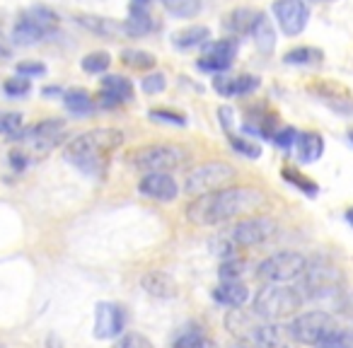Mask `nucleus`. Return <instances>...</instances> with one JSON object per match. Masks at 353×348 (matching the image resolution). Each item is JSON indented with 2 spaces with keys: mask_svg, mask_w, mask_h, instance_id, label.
Instances as JSON below:
<instances>
[{
  "mask_svg": "<svg viewBox=\"0 0 353 348\" xmlns=\"http://www.w3.org/2000/svg\"><path fill=\"white\" fill-rule=\"evenodd\" d=\"M266 206L264 192L254 187H225L221 192L196 196L187 206V221L199 227L221 225L235 218L256 216Z\"/></svg>",
  "mask_w": 353,
  "mask_h": 348,
  "instance_id": "nucleus-1",
  "label": "nucleus"
},
{
  "mask_svg": "<svg viewBox=\"0 0 353 348\" xmlns=\"http://www.w3.org/2000/svg\"><path fill=\"white\" fill-rule=\"evenodd\" d=\"M123 145V133L119 128H94L80 133L65 145L63 155L73 167L88 177H102L107 172L109 155Z\"/></svg>",
  "mask_w": 353,
  "mask_h": 348,
  "instance_id": "nucleus-2",
  "label": "nucleus"
},
{
  "mask_svg": "<svg viewBox=\"0 0 353 348\" xmlns=\"http://www.w3.org/2000/svg\"><path fill=\"white\" fill-rule=\"evenodd\" d=\"M225 329L242 348H281L283 334L269 319H261L259 314L247 309H228Z\"/></svg>",
  "mask_w": 353,
  "mask_h": 348,
  "instance_id": "nucleus-3",
  "label": "nucleus"
},
{
  "mask_svg": "<svg viewBox=\"0 0 353 348\" xmlns=\"http://www.w3.org/2000/svg\"><path fill=\"white\" fill-rule=\"evenodd\" d=\"M303 293L293 285L264 283L252 300V312L269 322H281V319L295 317L303 307Z\"/></svg>",
  "mask_w": 353,
  "mask_h": 348,
  "instance_id": "nucleus-4",
  "label": "nucleus"
},
{
  "mask_svg": "<svg viewBox=\"0 0 353 348\" xmlns=\"http://www.w3.org/2000/svg\"><path fill=\"white\" fill-rule=\"evenodd\" d=\"M189 150L176 143H155V145H145L141 150L133 152L131 165L143 174H152V172H174L182 165H187Z\"/></svg>",
  "mask_w": 353,
  "mask_h": 348,
  "instance_id": "nucleus-5",
  "label": "nucleus"
},
{
  "mask_svg": "<svg viewBox=\"0 0 353 348\" xmlns=\"http://www.w3.org/2000/svg\"><path fill=\"white\" fill-rule=\"evenodd\" d=\"M307 264H310L307 256L300 254V252H293V249L276 252V254L266 256V259L256 266V278H259L261 283L290 285L293 280L303 278Z\"/></svg>",
  "mask_w": 353,
  "mask_h": 348,
  "instance_id": "nucleus-6",
  "label": "nucleus"
},
{
  "mask_svg": "<svg viewBox=\"0 0 353 348\" xmlns=\"http://www.w3.org/2000/svg\"><path fill=\"white\" fill-rule=\"evenodd\" d=\"M235 179V167L221 160L203 162V165L194 167L184 179V194L189 196H203V194H213L225 189L228 184Z\"/></svg>",
  "mask_w": 353,
  "mask_h": 348,
  "instance_id": "nucleus-7",
  "label": "nucleus"
},
{
  "mask_svg": "<svg viewBox=\"0 0 353 348\" xmlns=\"http://www.w3.org/2000/svg\"><path fill=\"white\" fill-rule=\"evenodd\" d=\"M336 317L327 309H307V312H298L288 322V336L295 343L303 346H317L327 334H332L336 329Z\"/></svg>",
  "mask_w": 353,
  "mask_h": 348,
  "instance_id": "nucleus-8",
  "label": "nucleus"
},
{
  "mask_svg": "<svg viewBox=\"0 0 353 348\" xmlns=\"http://www.w3.org/2000/svg\"><path fill=\"white\" fill-rule=\"evenodd\" d=\"M276 232H279V223L271 216H247L230 227L228 240L237 249H250V247H259L264 242H269Z\"/></svg>",
  "mask_w": 353,
  "mask_h": 348,
  "instance_id": "nucleus-9",
  "label": "nucleus"
},
{
  "mask_svg": "<svg viewBox=\"0 0 353 348\" xmlns=\"http://www.w3.org/2000/svg\"><path fill=\"white\" fill-rule=\"evenodd\" d=\"M341 280L343 274L336 266L327 264V261H317V264H307V269H305L303 290L312 298H322V295L336 293Z\"/></svg>",
  "mask_w": 353,
  "mask_h": 348,
  "instance_id": "nucleus-10",
  "label": "nucleus"
},
{
  "mask_svg": "<svg viewBox=\"0 0 353 348\" xmlns=\"http://www.w3.org/2000/svg\"><path fill=\"white\" fill-rule=\"evenodd\" d=\"M271 10H274L281 32L288 37L303 34L310 22V8L305 0H276Z\"/></svg>",
  "mask_w": 353,
  "mask_h": 348,
  "instance_id": "nucleus-11",
  "label": "nucleus"
},
{
  "mask_svg": "<svg viewBox=\"0 0 353 348\" xmlns=\"http://www.w3.org/2000/svg\"><path fill=\"white\" fill-rule=\"evenodd\" d=\"M126 329V312L117 303H97L94 307V336L109 341V338L123 336Z\"/></svg>",
  "mask_w": 353,
  "mask_h": 348,
  "instance_id": "nucleus-12",
  "label": "nucleus"
},
{
  "mask_svg": "<svg viewBox=\"0 0 353 348\" xmlns=\"http://www.w3.org/2000/svg\"><path fill=\"white\" fill-rule=\"evenodd\" d=\"M138 192L141 196L152 198V201L170 203L179 196V187H176L174 177L167 172H152V174H143V179L138 182Z\"/></svg>",
  "mask_w": 353,
  "mask_h": 348,
  "instance_id": "nucleus-13",
  "label": "nucleus"
},
{
  "mask_svg": "<svg viewBox=\"0 0 353 348\" xmlns=\"http://www.w3.org/2000/svg\"><path fill=\"white\" fill-rule=\"evenodd\" d=\"M261 85V80L256 75L242 73V75H218L213 78V88H216L218 94L223 97H245V94L256 92Z\"/></svg>",
  "mask_w": 353,
  "mask_h": 348,
  "instance_id": "nucleus-14",
  "label": "nucleus"
},
{
  "mask_svg": "<svg viewBox=\"0 0 353 348\" xmlns=\"http://www.w3.org/2000/svg\"><path fill=\"white\" fill-rule=\"evenodd\" d=\"M133 99V83L123 75H104L102 92H99V104L102 107H119V104Z\"/></svg>",
  "mask_w": 353,
  "mask_h": 348,
  "instance_id": "nucleus-15",
  "label": "nucleus"
},
{
  "mask_svg": "<svg viewBox=\"0 0 353 348\" xmlns=\"http://www.w3.org/2000/svg\"><path fill=\"white\" fill-rule=\"evenodd\" d=\"M213 300L228 309H240L250 300V290L242 280H221L213 288Z\"/></svg>",
  "mask_w": 353,
  "mask_h": 348,
  "instance_id": "nucleus-16",
  "label": "nucleus"
},
{
  "mask_svg": "<svg viewBox=\"0 0 353 348\" xmlns=\"http://www.w3.org/2000/svg\"><path fill=\"white\" fill-rule=\"evenodd\" d=\"M314 92H317L319 102L327 104L334 114H339V116H343V119L353 116V97L348 92L334 88V85H319Z\"/></svg>",
  "mask_w": 353,
  "mask_h": 348,
  "instance_id": "nucleus-17",
  "label": "nucleus"
},
{
  "mask_svg": "<svg viewBox=\"0 0 353 348\" xmlns=\"http://www.w3.org/2000/svg\"><path fill=\"white\" fill-rule=\"evenodd\" d=\"M141 285L148 295L162 298V300L172 298V295L176 293V283L165 274V271H148V274L141 278Z\"/></svg>",
  "mask_w": 353,
  "mask_h": 348,
  "instance_id": "nucleus-18",
  "label": "nucleus"
},
{
  "mask_svg": "<svg viewBox=\"0 0 353 348\" xmlns=\"http://www.w3.org/2000/svg\"><path fill=\"white\" fill-rule=\"evenodd\" d=\"M295 152H298V160L310 165V162H317L324 152V138L314 131L298 133V141H295Z\"/></svg>",
  "mask_w": 353,
  "mask_h": 348,
  "instance_id": "nucleus-19",
  "label": "nucleus"
},
{
  "mask_svg": "<svg viewBox=\"0 0 353 348\" xmlns=\"http://www.w3.org/2000/svg\"><path fill=\"white\" fill-rule=\"evenodd\" d=\"M256 17H259V10H252V8H235V10L225 15L223 27H225V32H230L232 37L250 34Z\"/></svg>",
  "mask_w": 353,
  "mask_h": 348,
  "instance_id": "nucleus-20",
  "label": "nucleus"
},
{
  "mask_svg": "<svg viewBox=\"0 0 353 348\" xmlns=\"http://www.w3.org/2000/svg\"><path fill=\"white\" fill-rule=\"evenodd\" d=\"M172 348H211V336L199 324H187L174 334Z\"/></svg>",
  "mask_w": 353,
  "mask_h": 348,
  "instance_id": "nucleus-21",
  "label": "nucleus"
},
{
  "mask_svg": "<svg viewBox=\"0 0 353 348\" xmlns=\"http://www.w3.org/2000/svg\"><path fill=\"white\" fill-rule=\"evenodd\" d=\"M250 34H252V39H254V46L261 51V54H274L276 30H274V22H271L264 12H259V17H256V22H254V27H252Z\"/></svg>",
  "mask_w": 353,
  "mask_h": 348,
  "instance_id": "nucleus-22",
  "label": "nucleus"
},
{
  "mask_svg": "<svg viewBox=\"0 0 353 348\" xmlns=\"http://www.w3.org/2000/svg\"><path fill=\"white\" fill-rule=\"evenodd\" d=\"M208 39H211V30L203 25H192V27H184V30L174 32V37H172V44L176 46V49H196V46H203L208 44Z\"/></svg>",
  "mask_w": 353,
  "mask_h": 348,
  "instance_id": "nucleus-23",
  "label": "nucleus"
},
{
  "mask_svg": "<svg viewBox=\"0 0 353 348\" xmlns=\"http://www.w3.org/2000/svg\"><path fill=\"white\" fill-rule=\"evenodd\" d=\"M46 37H51L49 32L39 30V27L34 25V22H30L25 15H20V20L15 22V27H12V41L20 46H32V44H39V41H44Z\"/></svg>",
  "mask_w": 353,
  "mask_h": 348,
  "instance_id": "nucleus-24",
  "label": "nucleus"
},
{
  "mask_svg": "<svg viewBox=\"0 0 353 348\" xmlns=\"http://www.w3.org/2000/svg\"><path fill=\"white\" fill-rule=\"evenodd\" d=\"M75 22H78L83 30L92 32V34H99V37H114V34H119V32H123V25H119V22L109 20V17H102V15H78Z\"/></svg>",
  "mask_w": 353,
  "mask_h": 348,
  "instance_id": "nucleus-25",
  "label": "nucleus"
},
{
  "mask_svg": "<svg viewBox=\"0 0 353 348\" xmlns=\"http://www.w3.org/2000/svg\"><path fill=\"white\" fill-rule=\"evenodd\" d=\"M63 102H65V109L75 116H88V114L94 112V99L90 97L88 90H68L63 94Z\"/></svg>",
  "mask_w": 353,
  "mask_h": 348,
  "instance_id": "nucleus-26",
  "label": "nucleus"
},
{
  "mask_svg": "<svg viewBox=\"0 0 353 348\" xmlns=\"http://www.w3.org/2000/svg\"><path fill=\"white\" fill-rule=\"evenodd\" d=\"M121 25H123V34L128 37H145L155 30V22L148 15V10H131V15Z\"/></svg>",
  "mask_w": 353,
  "mask_h": 348,
  "instance_id": "nucleus-27",
  "label": "nucleus"
},
{
  "mask_svg": "<svg viewBox=\"0 0 353 348\" xmlns=\"http://www.w3.org/2000/svg\"><path fill=\"white\" fill-rule=\"evenodd\" d=\"M22 15L27 17L30 22H34L39 30H44V32H49V34H54L56 32V27H59V15H56L51 8H46V6H34V8H27Z\"/></svg>",
  "mask_w": 353,
  "mask_h": 348,
  "instance_id": "nucleus-28",
  "label": "nucleus"
},
{
  "mask_svg": "<svg viewBox=\"0 0 353 348\" xmlns=\"http://www.w3.org/2000/svg\"><path fill=\"white\" fill-rule=\"evenodd\" d=\"M324 59L322 49H314V46H295L288 54L283 56V63L288 65H314Z\"/></svg>",
  "mask_w": 353,
  "mask_h": 348,
  "instance_id": "nucleus-29",
  "label": "nucleus"
},
{
  "mask_svg": "<svg viewBox=\"0 0 353 348\" xmlns=\"http://www.w3.org/2000/svg\"><path fill=\"white\" fill-rule=\"evenodd\" d=\"M160 6L165 8L170 15L174 17H196L201 10V0H160Z\"/></svg>",
  "mask_w": 353,
  "mask_h": 348,
  "instance_id": "nucleus-30",
  "label": "nucleus"
},
{
  "mask_svg": "<svg viewBox=\"0 0 353 348\" xmlns=\"http://www.w3.org/2000/svg\"><path fill=\"white\" fill-rule=\"evenodd\" d=\"M121 61H123V65H128V68H133V70H150L152 65H155V56L143 49H123Z\"/></svg>",
  "mask_w": 353,
  "mask_h": 348,
  "instance_id": "nucleus-31",
  "label": "nucleus"
},
{
  "mask_svg": "<svg viewBox=\"0 0 353 348\" xmlns=\"http://www.w3.org/2000/svg\"><path fill=\"white\" fill-rule=\"evenodd\" d=\"M314 348H353V329L336 327L332 334L322 338Z\"/></svg>",
  "mask_w": 353,
  "mask_h": 348,
  "instance_id": "nucleus-32",
  "label": "nucleus"
},
{
  "mask_svg": "<svg viewBox=\"0 0 353 348\" xmlns=\"http://www.w3.org/2000/svg\"><path fill=\"white\" fill-rule=\"evenodd\" d=\"M80 65H83L85 73H90V75H102V73H107V68L112 65V56H109L107 51H92V54L83 56Z\"/></svg>",
  "mask_w": 353,
  "mask_h": 348,
  "instance_id": "nucleus-33",
  "label": "nucleus"
},
{
  "mask_svg": "<svg viewBox=\"0 0 353 348\" xmlns=\"http://www.w3.org/2000/svg\"><path fill=\"white\" fill-rule=\"evenodd\" d=\"M203 56H218V59L232 61L237 56V39H218L203 44Z\"/></svg>",
  "mask_w": 353,
  "mask_h": 348,
  "instance_id": "nucleus-34",
  "label": "nucleus"
},
{
  "mask_svg": "<svg viewBox=\"0 0 353 348\" xmlns=\"http://www.w3.org/2000/svg\"><path fill=\"white\" fill-rule=\"evenodd\" d=\"M283 179L288 184H293L295 189H300L305 196H317V194H319L317 184H314L310 177H305V174H300L298 170H293V167H285V170H283Z\"/></svg>",
  "mask_w": 353,
  "mask_h": 348,
  "instance_id": "nucleus-35",
  "label": "nucleus"
},
{
  "mask_svg": "<svg viewBox=\"0 0 353 348\" xmlns=\"http://www.w3.org/2000/svg\"><path fill=\"white\" fill-rule=\"evenodd\" d=\"M228 141H230L232 150H235L237 155L250 157V160H259V157H261V147L256 145L254 141H250V138L235 136V133H228Z\"/></svg>",
  "mask_w": 353,
  "mask_h": 348,
  "instance_id": "nucleus-36",
  "label": "nucleus"
},
{
  "mask_svg": "<svg viewBox=\"0 0 353 348\" xmlns=\"http://www.w3.org/2000/svg\"><path fill=\"white\" fill-rule=\"evenodd\" d=\"M20 131H22V114H17V112L0 114V136L12 138Z\"/></svg>",
  "mask_w": 353,
  "mask_h": 348,
  "instance_id": "nucleus-37",
  "label": "nucleus"
},
{
  "mask_svg": "<svg viewBox=\"0 0 353 348\" xmlns=\"http://www.w3.org/2000/svg\"><path fill=\"white\" fill-rule=\"evenodd\" d=\"M114 348H155L148 336L138 331H126L123 336H119V341L114 343Z\"/></svg>",
  "mask_w": 353,
  "mask_h": 348,
  "instance_id": "nucleus-38",
  "label": "nucleus"
},
{
  "mask_svg": "<svg viewBox=\"0 0 353 348\" xmlns=\"http://www.w3.org/2000/svg\"><path fill=\"white\" fill-rule=\"evenodd\" d=\"M232 61H225V59H218V56H201L199 59V68L203 73H216V75H223L225 70H230Z\"/></svg>",
  "mask_w": 353,
  "mask_h": 348,
  "instance_id": "nucleus-39",
  "label": "nucleus"
},
{
  "mask_svg": "<svg viewBox=\"0 0 353 348\" xmlns=\"http://www.w3.org/2000/svg\"><path fill=\"white\" fill-rule=\"evenodd\" d=\"M247 264L242 259H225L221 264V280H240V276L245 274Z\"/></svg>",
  "mask_w": 353,
  "mask_h": 348,
  "instance_id": "nucleus-40",
  "label": "nucleus"
},
{
  "mask_svg": "<svg viewBox=\"0 0 353 348\" xmlns=\"http://www.w3.org/2000/svg\"><path fill=\"white\" fill-rule=\"evenodd\" d=\"M148 116L162 123H172V126H187V116L179 112H170V109H150Z\"/></svg>",
  "mask_w": 353,
  "mask_h": 348,
  "instance_id": "nucleus-41",
  "label": "nucleus"
},
{
  "mask_svg": "<svg viewBox=\"0 0 353 348\" xmlns=\"http://www.w3.org/2000/svg\"><path fill=\"white\" fill-rule=\"evenodd\" d=\"M3 90H6L8 97H27L32 92V85L27 78H8Z\"/></svg>",
  "mask_w": 353,
  "mask_h": 348,
  "instance_id": "nucleus-42",
  "label": "nucleus"
},
{
  "mask_svg": "<svg viewBox=\"0 0 353 348\" xmlns=\"http://www.w3.org/2000/svg\"><path fill=\"white\" fill-rule=\"evenodd\" d=\"M141 88H143V92L145 94H160L162 90L167 88V78H165V73H148L145 78H143V83H141Z\"/></svg>",
  "mask_w": 353,
  "mask_h": 348,
  "instance_id": "nucleus-43",
  "label": "nucleus"
},
{
  "mask_svg": "<svg viewBox=\"0 0 353 348\" xmlns=\"http://www.w3.org/2000/svg\"><path fill=\"white\" fill-rule=\"evenodd\" d=\"M15 73L20 78H41V75H46V65L41 61H22V63H17Z\"/></svg>",
  "mask_w": 353,
  "mask_h": 348,
  "instance_id": "nucleus-44",
  "label": "nucleus"
},
{
  "mask_svg": "<svg viewBox=\"0 0 353 348\" xmlns=\"http://www.w3.org/2000/svg\"><path fill=\"white\" fill-rule=\"evenodd\" d=\"M271 141H274L281 150H290V147H295V141H298V131H295L293 126H285V128H281V131H276Z\"/></svg>",
  "mask_w": 353,
  "mask_h": 348,
  "instance_id": "nucleus-45",
  "label": "nucleus"
},
{
  "mask_svg": "<svg viewBox=\"0 0 353 348\" xmlns=\"http://www.w3.org/2000/svg\"><path fill=\"white\" fill-rule=\"evenodd\" d=\"M218 119H221V126L225 128V133H232V123H235V112H232L228 104H223L218 109Z\"/></svg>",
  "mask_w": 353,
  "mask_h": 348,
  "instance_id": "nucleus-46",
  "label": "nucleus"
},
{
  "mask_svg": "<svg viewBox=\"0 0 353 348\" xmlns=\"http://www.w3.org/2000/svg\"><path fill=\"white\" fill-rule=\"evenodd\" d=\"M10 165L15 167V170H25V167H27V155H25V152H20V150L10 152Z\"/></svg>",
  "mask_w": 353,
  "mask_h": 348,
  "instance_id": "nucleus-47",
  "label": "nucleus"
},
{
  "mask_svg": "<svg viewBox=\"0 0 353 348\" xmlns=\"http://www.w3.org/2000/svg\"><path fill=\"white\" fill-rule=\"evenodd\" d=\"M41 94L44 97H49V99H54V97H63V88H59V85H49V88H44L41 90Z\"/></svg>",
  "mask_w": 353,
  "mask_h": 348,
  "instance_id": "nucleus-48",
  "label": "nucleus"
},
{
  "mask_svg": "<svg viewBox=\"0 0 353 348\" xmlns=\"http://www.w3.org/2000/svg\"><path fill=\"white\" fill-rule=\"evenodd\" d=\"M150 0H131V10H148Z\"/></svg>",
  "mask_w": 353,
  "mask_h": 348,
  "instance_id": "nucleus-49",
  "label": "nucleus"
},
{
  "mask_svg": "<svg viewBox=\"0 0 353 348\" xmlns=\"http://www.w3.org/2000/svg\"><path fill=\"white\" fill-rule=\"evenodd\" d=\"M346 223H348V225L353 227V206H351V208H348V211H346Z\"/></svg>",
  "mask_w": 353,
  "mask_h": 348,
  "instance_id": "nucleus-50",
  "label": "nucleus"
},
{
  "mask_svg": "<svg viewBox=\"0 0 353 348\" xmlns=\"http://www.w3.org/2000/svg\"><path fill=\"white\" fill-rule=\"evenodd\" d=\"M312 3H332V0H312Z\"/></svg>",
  "mask_w": 353,
  "mask_h": 348,
  "instance_id": "nucleus-51",
  "label": "nucleus"
},
{
  "mask_svg": "<svg viewBox=\"0 0 353 348\" xmlns=\"http://www.w3.org/2000/svg\"><path fill=\"white\" fill-rule=\"evenodd\" d=\"M348 141H351V145H353V131H351V133H348Z\"/></svg>",
  "mask_w": 353,
  "mask_h": 348,
  "instance_id": "nucleus-52",
  "label": "nucleus"
},
{
  "mask_svg": "<svg viewBox=\"0 0 353 348\" xmlns=\"http://www.w3.org/2000/svg\"><path fill=\"white\" fill-rule=\"evenodd\" d=\"M0 348H6V343H3V341H0Z\"/></svg>",
  "mask_w": 353,
  "mask_h": 348,
  "instance_id": "nucleus-53",
  "label": "nucleus"
}]
</instances>
